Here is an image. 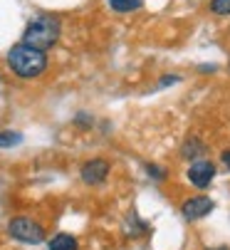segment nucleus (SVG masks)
Instances as JSON below:
<instances>
[{"mask_svg": "<svg viewBox=\"0 0 230 250\" xmlns=\"http://www.w3.org/2000/svg\"><path fill=\"white\" fill-rule=\"evenodd\" d=\"M8 67L20 80H37L47 69V55L37 47H30L25 42H18L8 50Z\"/></svg>", "mask_w": 230, "mask_h": 250, "instance_id": "nucleus-1", "label": "nucleus"}, {"mask_svg": "<svg viewBox=\"0 0 230 250\" xmlns=\"http://www.w3.org/2000/svg\"><path fill=\"white\" fill-rule=\"evenodd\" d=\"M60 35H62V25L55 15H37L27 22V27L22 32V42L47 52L50 47L57 45Z\"/></svg>", "mask_w": 230, "mask_h": 250, "instance_id": "nucleus-2", "label": "nucleus"}, {"mask_svg": "<svg viewBox=\"0 0 230 250\" xmlns=\"http://www.w3.org/2000/svg\"><path fill=\"white\" fill-rule=\"evenodd\" d=\"M8 233H10V238H15V240H20L25 245H37V243L45 240V228L37 223V221L25 218V216L13 218L8 223Z\"/></svg>", "mask_w": 230, "mask_h": 250, "instance_id": "nucleus-3", "label": "nucleus"}, {"mask_svg": "<svg viewBox=\"0 0 230 250\" xmlns=\"http://www.w3.org/2000/svg\"><path fill=\"white\" fill-rule=\"evenodd\" d=\"M213 178H215V164L210 161H193L188 168V181L193 184L196 188H208L213 184Z\"/></svg>", "mask_w": 230, "mask_h": 250, "instance_id": "nucleus-4", "label": "nucleus"}, {"mask_svg": "<svg viewBox=\"0 0 230 250\" xmlns=\"http://www.w3.org/2000/svg\"><path fill=\"white\" fill-rule=\"evenodd\" d=\"M109 171H111V168H109V161H104V159H92V161H87V164L82 166L80 176H82V181H84L87 186H99V184L106 181Z\"/></svg>", "mask_w": 230, "mask_h": 250, "instance_id": "nucleus-5", "label": "nucleus"}, {"mask_svg": "<svg viewBox=\"0 0 230 250\" xmlns=\"http://www.w3.org/2000/svg\"><path fill=\"white\" fill-rule=\"evenodd\" d=\"M213 208H215V203H213L208 196H196V198L183 201L181 213H183V216H186L188 221H198V218H206Z\"/></svg>", "mask_w": 230, "mask_h": 250, "instance_id": "nucleus-6", "label": "nucleus"}, {"mask_svg": "<svg viewBox=\"0 0 230 250\" xmlns=\"http://www.w3.org/2000/svg\"><path fill=\"white\" fill-rule=\"evenodd\" d=\"M206 154V144L198 139V136H188L181 146V156L183 159H201Z\"/></svg>", "mask_w": 230, "mask_h": 250, "instance_id": "nucleus-7", "label": "nucleus"}, {"mask_svg": "<svg viewBox=\"0 0 230 250\" xmlns=\"http://www.w3.org/2000/svg\"><path fill=\"white\" fill-rule=\"evenodd\" d=\"M50 250H77L80 245H77V238H72L69 233H57L50 243H47Z\"/></svg>", "mask_w": 230, "mask_h": 250, "instance_id": "nucleus-8", "label": "nucleus"}, {"mask_svg": "<svg viewBox=\"0 0 230 250\" xmlns=\"http://www.w3.org/2000/svg\"><path fill=\"white\" fill-rule=\"evenodd\" d=\"M109 8L111 10H117V13H134L144 5V0H106Z\"/></svg>", "mask_w": 230, "mask_h": 250, "instance_id": "nucleus-9", "label": "nucleus"}, {"mask_svg": "<svg viewBox=\"0 0 230 250\" xmlns=\"http://www.w3.org/2000/svg\"><path fill=\"white\" fill-rule=\"evenodd\" d=\"M18 144H22V134L20 131H0V149H13V146H18Z\"/></svg>", "mask_w": 230, "mask_h": 250, "instance_id": "nucleus-10", "label": "nucleus"}, {"mask_svg": "<svg viewBox=\"0 0 230 250\" xmlns=\"http://www.w3.org/2000/svg\"><path fill=\"white\" fill-rule=\"evenodd\" d=\"M210 10L215 15H230V0H210Z\"/></svg>", "mask_w": 230, "mask_h": 250, "instance_id": "nucleus-11", "label": "nucleus"}, {"mask_svg": "<svg viewBox=\"0 0 230 250\" xmlns=\"http://www.w3.org/2000/svg\"><path fill=\"white\" fill-rule=\"evenodd\" d=\"M146 173H148L151 178H156V181H164V178H166V171H164L161 166H156V164H148V166H146Z\"/></svg>", "mask_w": 230, "mask_h": 250, "instance_id": "nucleus-12", "label": "nucleus"}, {"mask_svg": "<svg viewBox=\"0 0 230 250\" xmlns=\"http://www.w3.org/2000/svg\"><path fill=\"white\" fill-rule=\"evenodd\" d=\"M74 124L77 126H92V117L84 114V112H80V114H77V119H74Z\"/></svg>", "mask_w": 230, "mask_h": 250, "instance_id": "nucleus-13", "label": "nucleus"}, {"mask_svg": "<svg viewBox=\"0 0 230 250\" xmlns=\"http://www.w3.org/2000/svg\"><path fill=\"white\" fill-rule=\"evenodd\" d=\"M220 161H223V164H225V168L230 171V149H225V151L220 154Z\"/></svg>", "mask_w": 230, "mask_h": 250, "instance_id": "nucleus-14", "label": "nucleus"}, {"mask_svg": "<svg viewBox=\"0 0 230 250\" xmlns=\"http://www.w3.org/2000/svg\"><path fill=\"white\" fill-rule=\"evenodd\" d=\"M176 82H178V77H164L159 84H161V87H168V84H176Z\"/></svg>", "mask_w": 230, "mask_h": 250, "instance_id": "nucleus-15", "label": "nucleus"}, {"mask_svg": "<svg viewBox=\"0 0 230 250\" xmlns=\"http://www.w3.org/2000/svg\"><path fill=\"white\" fill-rule=\"evenodd\" d=\"M218 250H225V248H218Z\"/></svg>", "mask_w": 230, "mask_h": 250, "instance_id": "nucleus-16", "label": "nucleus"}]
</instances>
